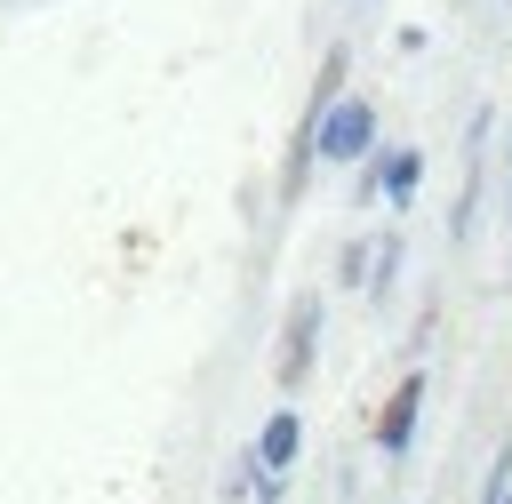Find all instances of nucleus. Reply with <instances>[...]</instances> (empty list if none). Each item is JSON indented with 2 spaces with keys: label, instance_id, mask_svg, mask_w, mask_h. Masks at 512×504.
<instances>
[{
  "label": "nucleus",
  "instance_id": "nucleus-1",
  "mask_svg": "<svg viewBox=\"0 0 512 504\" xmlns=\"http://www.w3.org/2000/svg\"><path fill=\"white\" fill-rule=\"evenodd\" d=\"M304 128H312V152L336 160V168H352V160L376 152V104H368V96H336L320 120L304 112Z\"/></svg>",
  "mask_w": 512,
  "mask_h": 504
},
{
  "label": "nucleus",
  "instance_id": "nucleus-2",
  "mask_svg": "<svg viewBox=\"0 0 512 504\" xmlns=\"http://www.w3.org/2000/svg\"><path fill=\"white\" fill-rule=\"evenodd\" d=\"M296 448H304L296 408H272L264 432H256V448H248V488H256L264 504H280V488H288V472H296Z\"/></svg>",
  "mask_w": 512,
  "mask_h": 504
},
{
  "label": "nucleus",
  "instance_id": "nucleus-3",
  "mask_svg": "<svg viewBox=\"0 0 512 504\" xmlns=\"http://www.w3.org/2000/svg\"><path fill=\"white\" fill-rule=\"evenodd\" d=\"M312 352H320V296H296L288 304V328H280V360H272L280 392H296L312 376Z\"/></svg>",
  "mask_w": 512,
  "mask_h": 504
},
{
  "label": "nucleus",
  "instance_id": "nucleus-4",
  "mask_svg": "<svg viewBox=\"0 0 512 504\" xmlns=\"http://www.w3.org/2000/svg\"><path fill=\"white\" fill-rule=\"evenodd\" d=\"M416 416H424V368H416V376H400V384H392V400L376 408V448H384L392 464L416 448Z\"/></svg>",
  "mask_w": 512,
  "mask_h": 504
},
{
  "label": "nucleus",
  "instance_id": "nucleus-5",
  "mask_svg": "<svg viewBox=\"0 0 512 504\" xmlns=\"http://www.w3.org/2000/svg\"><path fill=\"white\" fill-rule=\"evenodd\" d=\"M368 184H376L392 208H400V200H416V184H424V152H416V144H392V152L368 168Z\"/></svg>",
  "mask_w": 512,
  "mask_h": 504
},
{
  "label": "nucleus",
  "instance_id": "nucleus-6",
  "mask_svg": "<svg viewBox=\"0 0 512 504\" xmlns=\"http://www.w3.org/2000/svg\"><path fill=\"white\" fill-rule=\"evenodd\" d=\"M488 504H512V448H504L496 472H488Z\"/></svg>",
  "mask_w": 512,
  "mask_h": 504
}]
</instances>
